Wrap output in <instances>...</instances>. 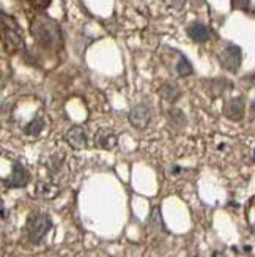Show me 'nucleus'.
I'll use <instances>...</instances> for the list:
<instances>
[{"mask_svg":"<svg viewBox=\"0 0 255 257\" xmlns=\"http://www.w3.org/2000/svg\"><path fill=\"white\" fill-rule=\"evenodd\" d=\"M32 35L35 41L46 51H59L63 44L60 26L46 16H38L32 22Z\"/></svg>","mask_w":255,"mask_h":257,"instance_id":"obj_1","label":"nucleus"},{"mask_svg":"<svg viewBox=\"0 0 255 257\" xmlns=\"http://www.w3.org/2000/svg\"><path fill=\"white\" fill-rule=\"evenodd\" d=\"M2 40L5 51L10 54H16L24 49V40L18 22L7 13H2Z\"/></svg>","mask_w":255,"mask_h":257,"instance_id":"obj_2","label":"nucleus"},{"mask_svg":"<svg viewBox=\"0 0 255 257\" xmlns=\"http://www.w3.org/2000/svg\"><path fill=\"white\" fill-rule=\"evenodd\" d=\"M52 227V219L49 215L41 213V211H35L32 213L27 219L26 230H27V237L32 243H41L43 238L46 237V233Z\"/></svg>","mask_w":255,"mask_h":257,"instance_id":"obj_3","label":"nucleus"},{"mask_svg":"<svg viewBox=\"0 0 255 257\" xmlns=\"http://www.w3.org/2000/svg\"><path fill=\"white\" fill-rule=\"evenodd\" d=\"M129 123L137 128V130H145L150 125L151 120V110L145 103H139L136 106H132L129 110Z\"/></svg>","mask_w":255,"mask_h":257,"instance_id":"obj_4","label":"nucleus"},{"mask_svg":"<svg viewBox=\"0 0 255 257\" xmlns=\"http://www.w3.org/2000/svg\"><path fill=\"white\" fill-rule=\"evenodd\" d=\"M220 65L224 66L227 71H236L241 65V49L235 44H228L220 52Z\"/></svg>","mask_w":255,"mask_h":257,"instance_id":"obj_5","label":"nucleus"},{"mask_svg":"<svg viewBox=\"0 0 255 257\" xmlns=\"http://www.w3.org/2000/svg\"><path fill=\"white\" fill-rule=\"evenodd\" d=\"M29 180H30V175H29L27 169L21 163L15 161L13 171H11L10 177L4 180V185L7 188H22L29 183Z\"/></svg>","mask_w":255,"mask_h":257,"instance_id":"obj_6","label":"nucleus"},{"mask_svg":"<svg viewBox=\"0 0 255 257\" xmlns=\"http://www.w3.org/2000/svg\"><path fill=\"white\" fill-rule=\"evenodd\" d=\"M65 139L68 142L73 149L76 150H81L85 149L87 144H88V138H87V133L82 126H71L65 134Z\"/></svg>","mask_w":255,"mask_h":257,"instance_id":"obj_7","label":"nucleus"},{"mask_svg":"<svg viewBox=\"0 0 255 257\" xmlns=\"http://www.w3.org/2000/svg\"><path fill=\"white\" fill-rule=\"evenodd\" d=\"M95 144L104 150H112L117 145V134L110 128H101L95 134Z\"/></svg>","mask_w":255,"mask_h":257,"instance_id":"obj_8","label":"nucleus"},{"mask_svg":"<svg viewBox=\"0 0 255 257\" xmlns=\"http://www.w3.org/2000/svg\"><path fill=\"white\" fill-rule=\"evenodd\" d=\"M224 114L230 120H241L244 115V99L239 98H231L224 104Z\"/></svg>","mask_w":255,"mask_h":257,"instance_id":"obj_9","label":"nucleus"},{"mask_svg":"<svg viewBox=\"0 0 255 257\" xmlns=\"http://www.w3.org/2000/svg\"><path fill=\"white\" fill-rule=\"evenodd\" d=\"M187 35L191 37V40H194L197 43H205L211 38V30H209L205 24L194 22L192 26L187 27Z\"/></svg>","mask_w":255,"mask_h":257,"instance_id":"obj_10","label":"nucleus"},{"mask_svg":"<svg viewBox=\"0 0 255 257\" xmlns=\"http://www.w3.org/2000/svg\"><path fill=\"white\" fill-rule=\"evenodd\" d=\"M161 95L162 98L165 99V101H169V103H175V101H178L180 99V88L176 87V84L173 82H165L162 87H161Z\"/></svg>","mask_w":255,"mask_h":257,"instance_id":"obj_11","label":"nucleus"},{"mask_svg":"<svg viewBox=\"0 0 255 257\" xmlns=\"http://www.w3.org/2000/svg\"><path fill=\"white\" fill-rule=\"evenodd\" d=\"M59 186L55 185V183H49V182H40L37 185V194L41 196L43 199H54L55 196L59 194Z\"/></svg>","mask_w":255,"mask_h":257,"instance_id":"obj_12","label":"nucleus"},{"mask_svg":"<svg viewBox=\"0 0 255 257\" xmlns=\"http://www.w3.org/2000/svg\"><path fill=\"white\" fill-rule=\"evenodd\" d=\"M167 117L170 120V123L176 128H184L187 125V117L184 115V112L178 107H170L169 112H167Z\"/></svg>","mask_w":255,"mask_h":257,"instance_id":"obj_13","label":"nucleus"},{"mask_svg":"<svg viewBox=\"0 0 255 257\" xmlns=\"http://www.w3.org/2000/svg\"><path fill=\"white\" fill-rule=\"evenodd\" d=\"M43 128H44V120L37 117L32 121H29V125L24 128V131H26V134H29V136H38V134L43 131Z\"/></svg>","mask_w":255,"mask_h":257,"instance_id":"obj_14","label":"nucleus"},{"mask_svg":"<svg viewBox=\"0 0 255 257\" xmlns=\"http://www.w3.org/2000/svg\"><path fill=\"white\" fill-rule=\"evenodd\" d=\"M192 71H194V68H192L191 62L187 60L184 55H181L178 63H176V73H178L180 76H191Z\"/></svg>","mask_w":255,"mask_h":257,"instance_id":"obj_15","label":"nucleus"},{"mask_svg":"<svg viewBox=\"0 0 255 257\" xmlns=\"http://www.w3.org/2000/svg\"><path fill=\"white\" fill-rule=\"evenodd\" d=\"M27 2L35 8L38 11H43V10H46L51 4V0H27Z\"/></svg>","mask_w":255,"mask_h":257,"instance_id":"obj_16","label":"nucleus"},{"mask_svg":"<svg viewBox=\"0 0 255 257\" xmlns=\"http://www.w3.org/2000/svg\"><path fill=\"white\" fill-rule=\"evenodd\" d=\"M247 218H249V224H250V229L255 232V200H253L252 205H250V210H249V215H247Z\"/></svg>","mask_w":255,"mask_h":257,"instance_id":"obj_17","label":"nucleus"},{"mask_svg":"<svg viewBox=\"0 0 255 257\" xmlns=\"http://www.w3.org/2000/svg\"><path fill=\"white\" fill-rule=\"evenodd\" d=\"M231 2H233V8L246 10L249 7V0H231Z\"/></svg>","mask_w":255,"mask_h":257,"instance_id":"obj_18","label":"nucleus"},{"mask_svg":"<svg viewBox=\"0 0 255 257\" xmlns=\"http://www.w3.org/2000/svg\"><path fill=\"white\" fill-rule=\"evenodd\" d=\"M169 2L175 10H183L186 5V0H169Z\"/></svg>","mask_w":255,"mask_h":257,"instance_id":"obj_19","label":"nucleus"},{"mask_svg":"<svg viewBox=\"0 0 255 257\" xmlns=\"http://www.w3.org/2000/svg\"><path fill=\"white\" fill-rule=\"evenodd\" d=\"M203 2H205V0H192V4H194V5H197V7L203 5Z\"/></svg>","mask_w":255,"mask_h":257,"instance_id":"obj_20","label":"nucleus"},{"mask_svg":"<svg viewBox=\"0 0 255 257\" xmlns=\"http://www.w3.org/2000/svg\"><path fill=\"white\" fill-rule=\"evenodd\" d=\"M250 112H252V115L255 117V101L252 103V107H250Z\"/></svg>","mask_w":255,"mask_h":257,"instance_id":"obj_21","label":"nucleus"}]
</instances>
